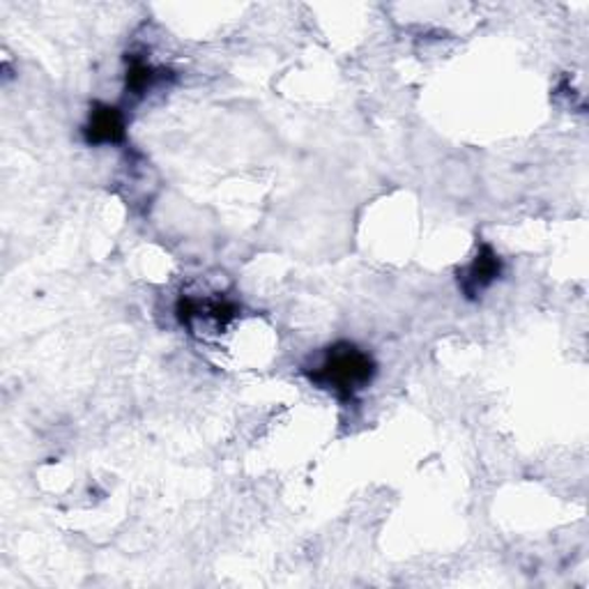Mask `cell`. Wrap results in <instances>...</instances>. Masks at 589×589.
Here are the masks:
<instances>
[{
  "instance_id": "6da1fadb",
  "label": "cell",
  "mask_w": 589,
  "mask_h": 589,
  "mask_svg": "<svg viewBox=\"0 0 589 589\" xmlns=\"http://www.w3.org/2000/svg\"><path fill=\"white\" fill-rule=\"evenodd\" d=\"M376 376V362L366 350L355 343H337L325 350V358L313 371H306V378L321 389L331 391L339 401H352L358 391L371 385Z\"/></svg>"
},
{
  "instance_id": "7a4b0ae2",
  "label": "cell",
  "mask_w": 589,
  "mask_h": 589,
  "mask_svg": "<svg viewBox=\"0 0 589 589\" xmlns=\"http://www.w3.org/2000/svg\"><path fill=\"white\" fill-rule=\"evenodd\" d=\"M502 274V261L490 245H481L475 261L459 274V286L467 300H477Z\"/></svg>"
},
{
  "instance_id": "3957f363",
  "label": "cell",
  "mask_w": 589,
  "mask_h": 589,
  "mask_svg": "<svg viewBox=\"0 0 589 589\" xmlns=\"http://www.w3.org/2000/svg\"><path fill=\"white\" fill-rule=\"evenodd\" d=\"M178 318L183 325L191 327L193 323H203L212 327H226L235 316H238V304L226 300H196V298H180L178 302Z\"/></svg>"
},
{
  "instance_id": "277c9868",
  "label": "cell",
  "mask_w": 589,
  "mask_h": 589,
  "mask_svg": "<svg viewBox=\"0 0 589 589\" xmlns=\"http://www.w3.org/2000/svg\"><path fill=\"white\" fill-rule=\"evenodd\" d=\"M84 136L90 146H113L125 139V115L117 106L95 104L90 111L88 123L84 127Z\"/></svg>"
},
{
  "instance_id": "5b68a950",
  "label": "cell",
  "mask_w": 589,
  "mask_h": 589,
  "mask_svg": "<svg viewBox=\"0 0 589 589\" xmlns=\"http://www.w3.org/2000/svg\"><path fill=\"white\" fill-rule=\"evenodd\" d=\"M166 70H156L154 65L146 63L143 58H131L127 67V95L143 97L156 84L164 82Z\"/></svg>"
}]
</instances>
